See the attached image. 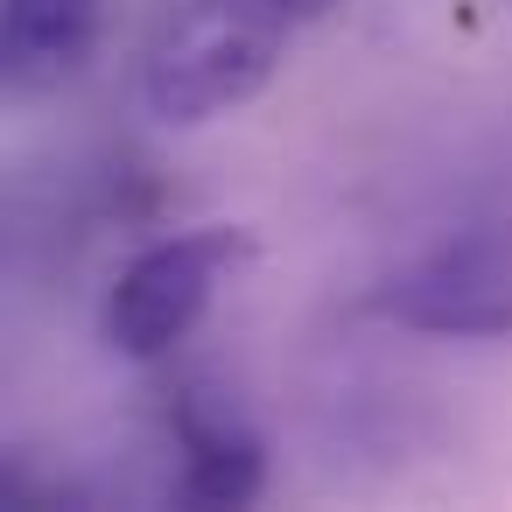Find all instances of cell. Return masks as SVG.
Masks as SVG:
<instances>
[{"instance_id": "obj_1", "label": "cell", "mask_w": 512, "mask_h": 512, "mask_svg": "<svg viewBox=\"0 0 512 512\" xmlns=\"http://www.w3.org/2000/svg\"><path fill=\"white\" fill-rule=\"evenodd\" d=\"M302 0H169L148 50L141 99L162 127H211L253 106L295 43Z\"/></svg>"}, {"instance_id": "obj_2", "label": "cell", "mask_w": 512, "mask_h": 512, "mask_svg": "<svg viewBox=\"0 0 512 512\" xmlns=\"http://www.w3.org/2000/svg\"><path fill=\"white\" fill-rule=\"evenodd\" d=\"M246 260H253V239L239 225H190V232H169V239L141 246L106 288V309H99L106 344L134 365L169 358L211 316L218 288Z\"/></svg>"}, {"instance_id": "obj_3", "label": "cell", "mask_w": 512, "mask_h": 512, "mask_svg": "<svg viewBox=\"0 0 512 512\" xmlns=\"http://www.w3.org/2000/svg\"><path fill=\"white\" fill-rule=\"evenodd\" d=\"M372 316L414 337H449V344H484L512 337V232L505 225H470L414 253L372 288Z\"/></svg>"}, {"instance_id": "obj_4", "label": "cell", "mask_w": 512, "mask_h": 512, "mask_svg": "<svg viewBox=\"0 0 512 512\" xmlns=\"http://www.w3.org/2000/svg\"><path fill=\"white\" fill-rule=\"evenodd\" d=\"M169 435H176V498L183 505L218 512V505H253L267 491L260 428L211 386H183L169 400Z\"/></svg>"}, {"instance_id": "obj_5", "label": "cell", "mask_w": 512, "mask_h": 512, "mask_svg": "<svg viewBox=\"0 0 512 512\" xmlns=\"http://www.w3.org/2000/svg\"><path fill=\"white\" fill-rule=\"evenodd\" d=\"M106 36V0H8L0 8V78L15 99L78 85Z\"/></svg>"}]
</instances>
